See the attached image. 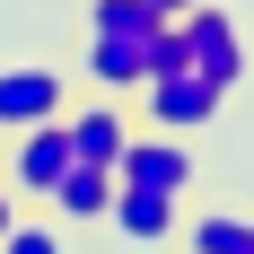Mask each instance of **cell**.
I'll return each instance as SVG.
<instances>
[{"mask_svg":"<svg viewBox=\"0 0 254 254\" xmlns=\"http://www.w3.org/2000/svg\"><path fill=\"white\" fill-rule=\"evenodd\" d=\"M149 9H158V18H184V9H193V0H149Z\"/></svg>","mask_w":254,"mask_h":254,"instance_id":"4fadbf2b","label":"cell"},{"mask_svg":"<svg viewBox=\"0 0 254 254\" xmlns=\"http://www.w3.org/2000/svg\"><path fill=\"white\" fill-rule=\"evenodd\" d=\"M105 228L123 237V246H176L184 202H176V193H149V184H114V210H105Z\"/></svg>","mask_w":254,"mask_h":254,"instance_id":"5b68a950","label":"cell"},{"mask_svg":"<svg viewBox=\"0 0 254 254\" xmlns=\"http://www.w3.org/2000/svg\"><path fill=\"white\" fill-rule=\"evenodd\" d=\"M53 114H70V79L62 70H0V131H26V123H53Z\"/></svg>","mask_w":254,"mask_h":254,"instance_id":"8992f818","label":"cell"},{"mask_svg":"<svg viewBox=\"0 0 254 254\" xmlns=\"http://www.w3.org/2000/svg\"><path fill=\"white\" fill-rule=\"evenodd\" d=\"M176 26H184V53H193V70H202L219 97H228L237 79H246V35H237V18L219 9V0H193Z\"/></svg>","mask_w":254,"mask_h":254,"instance_id":"277c9868","label":"cell"},{"mask_svg":"<svg viewBox=\"0 0 254 254\" xmlns=\"http://www.w3.org/2000/svg\"><path fill=\"white\" fill-rule=\"evenodd\" d=\"M0 254H70V237H62V219L18 210V219H9V237H0Z\"/></svg>","mask_w":254,"mask_h":254,"instance_id":"8fae6325","label":"cell"},{"mask_svg":"<svg viewBox=\"0 0 254 254\" xmlns=\"http://www.w3.org/2000/svg\"><path fill=\"white\" fill-rule=\"evenodd\" d=\"M114 184H123L114 167H88V158H79L70 176L53 184V219H62V228H97L105 210H114Z\"/></svg>","mask_w":254,"mask_h":254,"instance_id":"9c48e42d","label":"cell"},{"mask_svg":"<svg viewBox=\"0 0 254 254\" xmlns=\"http://www.w3.org/2000/svg\"><path fill=\"white\" fill-rule=\"evenodd\" d=\"M176 246L184 254H254V219L246 210H193L176 228Z\"/></svg>","mask_w":254,"mask_h":254,"instance_id":"30bf717a","label":"cell"},{"mask_svg":"<svg viewBox=\"0 0 254 254\" xmlns=\"http://www.w3.org/2000/svg\"><path fill=\"white\" fill-rule=\"evenodd\" d=\"M79 167V149H70V123L53 114V123H26V131H9V149H0V184L18 193V202H53V184Z\"/></svg>","mask_w":254,"mask_h":254,"instance_id":"6da1fadb","label":"cell"},{"mask_svg":"<svg viewBox=\"0 0 254 254\" xmlns=\"http://www.w3.org/2000/svg\"><path fill=\"white\" fill-rule=\"evenodd\" d=\"M79 70H88L97 97H140V79H149V44H131V35H88Z\"/></svg>","mask_w":254,"mask_h":254,"instance_id":"ba28073f","label":"cell"},{"mask_svg":"<svg viewBox=\"0 0 254 254\" xmlns=\"http://www.w3.org/2000/svg\"><path fill=\"white\" fill-rule=\"evenodd\" d=\"M9 219H18V193H9V184H0V237H9Z\"/></svg>","mask_w":254,"mask_h":254,"instance_id":"7c38bea8","label":"cell"},{"mask_svg":"<svg viewBox=\"0 0 254 254\" xmlns=\"http://www.w3.org/2000/svg\"><path fill=\"white\" fill-rule=\"evenodd\" d=\"M62 123H70V149L88 158V167H114V158H123V140L140 131V123L123 114V97H70V114H62Z\"/></svg>","mask_w":254,"mask_h":254,"instance_id":"52a82bcc","label":"cell"},{"mask_svg":"<svg viewBox=\"0 0 254 254\" xmlns=\"http://www.w3.org/2000/svg\"><path fill=\"white\" fill-rule=\"evenodd\" d=\"M219 88H210L202 70H167V79H140V123L149 131H184V140H202L210 123H219Z\"/></svg>","mask_w":254,"mask_h":254,"instance_id":"3957f363","label":"cell"},{"mask_svg":"<svg viewBox=\"0 0 254 254\" xmlns=\"http://www.w3.org/2000/svg\"><path fill=\"white\" fill-rule=\"evenodd\" d=\"M114 176L123 184H149V193H193V184H202V149H193V140H184V131H131L123 140V158H114Z\"/></svg>","mask_w":254,"mask_h":254,"instance_id":"7a4b0ae2","label":"cell"}]
</instances>
